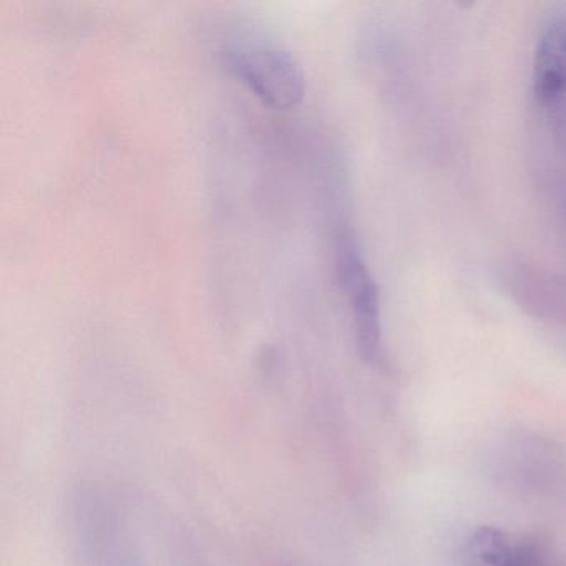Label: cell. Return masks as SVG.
Returning a JSON list of instances; mask_svg holds the SVG:
<instances>
[{"mask_svg": "<svg viewBox=\"0 0 566 566\" xmlns=\"http://www.w3.org/2000/svg\"><path fill=\"white\" fill-rule=\"evenodd\" d=\"M220 55L228 71L271 107H296L306 94L303 65L276 42L253 34L233 35L223 42Z\"/></svg>", "mask_w": 566, "mask_h": 566, "instance_id": "obj_1", "label": "cell"}, {"mask_svg": "<svg viewBox=\"0 0 566 566\" xmlns=\"http://www.w3.org/2000/svg\"><path fill=\"white\" fill-rule=\"evenodd\" d=\"M533 88L545 105L566 97V15H556L543 25L533 62Z\"/></svg>", "mask_w": 566, "mask_h": 566, "instance_id": "obj_3", "label": "cell"}, {"mask_svg": "<svg viewBox=\"0 0 566 566\" xmlns=\"http://www.w3.org/2000/svg\"><path fill=\"white\" fill-rule=\"evenodd\" d=\"M460 558L465 566H533L535 546L496 526H480L463 543Z\"/></svg>", "mask_w": 566, "mask_h": 566, "instance_id": "obj_4", "label": "cell"}, {"mask_svg": "<svg viewBox=\"0 0 566 566\" xmlns=\"http://www.w3.org/2000/svg\"><path fill=\"white\" fill-rule=\"evenodd\" d=\"M336 271L353 314L354 337L359 356L366 363H374L382 349L379 287L356 240L347 231L337 234Z\"/></svg>", "mask_w": 566, "mask_h": 566, "instance_id": "obj_2", "label": "cell"}]
</instances>
